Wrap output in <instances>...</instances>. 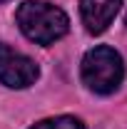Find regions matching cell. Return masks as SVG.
I'll use <instances>...</instances> for the list:
<instances>
[{"mask_svg":"<svg viewBox=\"0 0 127 129\" xmlns=\"http://www.w3.org/2000/svg\"><path fill=\"white\" fill-rule=\"evenodd\" d=\"M23 35L37 45H52L70 30V20L62 10L45 0H25L15 13Z\"/></svg>","mask_w":127,"mask_h":129,"instance_id":"6da1fadb","label":"cell"},{"mask_svg":"<svg viewBox=\"0 0 127 129\" xmlns=\"http://www.w3.org/2000/svg\"><path fill=\"white\" fill-rule=\"evenodd\" d=\"M122 77H125V62L117 50L100 45L85 52L82 82L87 84V89H92L97 94H110L122 84Z\"/></svg>","mask_w":127,"mask_h":129,"instance_id":"7a4b0ae2","label":"cell"},{"mask_svg":"<svg viewBox=\"0 0 127 129\" xmlns=\"http://www.w3.org/2000/svg\"><path fill=\"white\" fill-rule=\"evenodd\" d=\"M35 80H37V64L28 55L0 42V82L5 87L23 89V87H30Z\"/></svg>","mask_w":127,"mask_h":129,"instance_id":"3957f363","label":"cell"},{"mask_svg":"<svg viewBox=\"0 0 127 129\" xmlns=\"http://www.w3.org/2000/svg\"><path fill=\"white\" fill-rule=\"evenodd\" d=\"M120 5L122 0H80V15L87 32L100 35V32L107 30L115 15L120 13Z\"/></svg>","mask_w":127,"mask_h":129,"instance_id":"277c9868","label":"cell"},{"mask_svg":"<svg viewBox=\"0 0 127 129\" xmlns=\"http://www.w3.org/2000/svg\"><path fill=\"white\" fill-rule=\"evenodd\" d=\"M30 129H85V124L77 117H52V119H43Z\"/></svg>","mask_w":127,"mask_h":129,"instance_id":"5b68a950","label":"cell"},{"mask_svg":"<svg viewBox=\"0 0 127 129\" xmlns=\"http://www.w3.org/2000/svg\"><path fill=\"white\" fill-rule=\"evenodd\" d=\"M0 3H3V0H0Z\"/></svg>","mask_w":127,"mask_h":129,"instance_id":"8992f818","label":"cell"}]
</instances>
